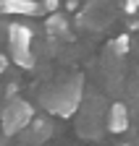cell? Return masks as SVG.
Listing matches in <instances>:
<instances>
[{
  "label": "cell",
  "mask_w": 139,
  "mask_h": 146,
  "mask_svg": "<svg viewBox=\"0 0 139 146\" xmlns=\"http://www.w3.org/2000/svg\"><path fill=\"white\" fill-rule=\"evenodd\" d=\"M42 99H45V107L50 112H55L60 117H68V115L76 112V107L81 102V84H79V78L66 81V84H60L55 89H50Z\"/></svg>",
  "instance_id": "1"
},
{
  "label": "cell",
  "mask_w": 139,
  "mask_h": 146,
  "mask_svg": "<svg viewBox=\"0 0 139 146\" xmlns=\"http://www.w3.org/2000/svg\"><path fill=\"white\" fill-rule=\"evenodd\" d=\"M32 123V107L24 99H8L5 110H3V133L5 136H16L19 131Z\"/></svg>",
  "instance_id": "2"
},
{
  "label": "cell",
  "mask_w": 139,
  "mask_h": 146,
  "mask_svg": "<svg viewBox=\"0 0 139 146\" xmlns=\"http://www.w3.org/2000/svg\"><path fill=\"white\" fill-rule=\"evenodd\" d=\"M8 44L13 50H32V29L24 24H11L8 26Z\"/></svg>",
  "instance_id": "3"
},
{
  "label": "cell",
  "mask_w": 139,
  "mask_h": 146,
  "mask_svg": "<svg viewBox=\"0 0 139 146\" xmlns=\"http://www.w3.org/2000/svg\"><path fill=\"white\" fill-rule=\"evenodd\" d=\"M3 13H8V16H40L45 11L37 0H5Z\"/></svg>",
  "instance_id": "4"
},
{
  "label": "cell",
  "mask_w": 139,
  "mask_h": 146,
  "mask_svg": "<svg viewBox=\"0 0 139 146\" xmlns=\"http://www.w3.org/2000/svg\"><path fill=\"white\" fill-rule=\"evenodd\" d=\"M126 128H129V110H126V104H121V102L110 104V110H108V131L110 133H124Z\"/></svg>",
  "instance_id": "5"
},
{
  "label": "cell",
  "mask_w": 139,
  "mask_h": 146,
  "mask_svg": "<svg viewBox=\"0 0 139 146\" xmlns=\"http://www.w3.org/2000/svg\"><path fill=\"white\" fill-rule=\"evenodd\" d=\"M24 131H26V133H24V141H26V143H34V146L42 143V141H47L50 133H53V131H50V125H47L45 120H34V123H29Z\"/></svg>",
  "instance_id": "6"
},
{
  "label": "cell",
  "mask_w": 139,
  "mask_h": 146,
  "mask_svg": "<svg viewBox=\"0 0 139 146\" xmlns=\"http://www.w3.org/2000/svg\"><path fill=\"white\" fill-rule=\"evenodd\" d=\"M45 26H47V34H55V36L68 31V21H66V16H60V13H50Z\"/></svg>",
  "instance_id": "7"
},
{
  "label": "cell",
  "mask_w": 139,
  "mask_h": 146,
  "mask_svg": "<svg viewBox=\"0 0 139 146\" xmlns=\"http://www.w3.org/2000/svg\"><path fill=\"white\" fill-rule=\"evenodd\" d=\"M11 60L16 65H21V68H32L34 65V55H32V50H13L11 52Z\"/></svg>",
  "instance_id": "8"
},
{
  "label": "cell",
  "mask_w": 139,
  "mask_h": 146,
  "mask_svg": "<svg viewBox=\"0 0 139 146\" xmlns=\"http://www.w3.org/2000/svg\"><path fill=\"white\" fill-rule=\"evenodd\" d=\"M110 47H113V52H115V55H126V52H129V36H126V34L115 36V39L110 42Z\"/></svg>",
  "instance_id": "9"
},
{
  "label": "cell",
  "mask_w": 139,
  "mask_h": 146,
  "mask_svg": "<svg viewBox=\"0 0 139 146\" xmlns=\"http://www.w3.org/2000/svg\"><path fill=\"white\" fill-rule=\"evenodd\" d=\"M58 5H60V0H45V3H42V11L55 13V11H58Z\"/></svg>",
  "instance_id": "10"
},
{
  "label": "cell",
  "mask_w": 139,
  "mask_h": 146,
  "mask_svg": "<svg viewBox=\"0 0 139 146\" xmlns=\"http://www.w3.org/2000/svg\"><path fill=\"white\" fill-rule=\"evenodd\" d=\"M124 8H126V13H136L139 11V0H126Z\"/></svg>",
  "instance_id": "11"
},
{
  "label": "cell",
  "mask_w": 139,
  "mask_h": 146,
  "mask_svg": "<svg viewBox=\"0 0 139 146\" xmlns=\"http://www.w3.org/2000/svg\"><path fill=\"white\" fill-rule=\"evenodd\" d=\"M8 58H5V55H0V73H5V68H8Z\"/></svg>",
  "instance_id": "12"
},
{
  "label": "cell",
  "mask_w": 139,
  "mask_h": 146,
  "mask_svg": "<svg viewBox=\"0 0 139 146\" xmlns=\"http://www.w3.org/2000/svg\"><path fill=\"white\" fill-rule=\"evenodd\" d=\"M3 5H5V0H0V11H3Z\"/></svg>",
  "instance_id": "13"
},
{
  "label": "cell",
  "mask_w": 139,
  "mask_h": 146,
  "mask_svg": "<svg viewBox=\"0 0 139 146\" xmlns=\"http://www.w3.org/2000/svg\"><path fill=\"white\" fill-rule=\"evenodd\" d=\"M121 146H129V143H121Z\"/></svg>",
  "instance_id": "14"
}]
</instances>
